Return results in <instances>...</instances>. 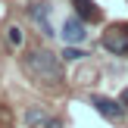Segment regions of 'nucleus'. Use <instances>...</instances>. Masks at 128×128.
Listing matches in <instances>:
<instances>
[{
	"instance_id": "f257e3e1",
	"label": "nucleus",
	"mask_w": 128,
	"mask_h": 128,
	"mask_svg": "<svg viewBox=\"0 0 128 128\" xmlns=\"http://www.w3.org/2000/svg\"><path fill=\"white\" fill-rule=\"evenodd\" d=\"M25 72L34 81H47V84H56L62 78V56H56L53 50H28L22 56Z\"/></svg>"
},
{
	"instance_id": "f03ea898",
	"label": "nucleus",
	"mask_w": 128,
	"mask_h": 128,
	"mask_svg": "<svg viewBox=\"0 0 128 128\" xmlns=\"http://www.w3.org/2000/svg\"><path fill=\"white\" fill-rule=\"evenodd\" d=\"M103 47L110 50V53L122 56L128 53V25H112V28L103 31Z\"/></svg>"
},
{
	"instance_id": "7ed1b4c3",
	"label": "nucleus",
	"mask_w": 128,
	"mask_h": 128,
	"mask_svg": "<svg viewBox=\"0 0 128 128\" xmlns=\"http://www.w3.org/2000/svg\"><path fill=\"white\" fill-rule=\"evenodd\" d=\"M91 106L103 119H110V122H119V119L125 116V106L122 103H116V100H110V97H100V94H91Z\"/></svg>"
},
{
	"instance_id": "20e7f679",
	"label": "nucleus",
	"mask_w": 128,
	"mask_h": 128,
	"mask_svg": "<svg viewBox=\"0 0 128 128\" xmlns=\"http://www.w3.org/2000/svg\"><path fill=\"white\" fill-rule=\"evenodd\" d=\"M60 34H62V41H66V44H81V41L88 38V31H84V19H78V16H69L66 22H62Z\"/></svg>"
},
{
	"instance_id": "39448f33",
	"label": "nucleus",
	"mask_w": 128,
	"mask_h": 128,
	"mask_svg": "<svg viewBox=\"0 0 128 128\" xmlns=\"http://www.w3.org/2000/svg\"><path fill=\"white\" fill-rule=\"evenodd\" d=\"M25 125L28 128H62L60 119H53L50 112H44L41 106H31V110H25Z\"/></svg>"
},
{
	"instance_id": "423d86ee",
	"label": "nucleus",
	"mask_w": 128,
	"mask_h": 128,
	"mask_svg": "<svg viewBox=\"0 0 128 128\" xmlns=\"http://www.w3.org/2000/svg\"><path fill=\"white\" fill-rule=\"evenodd\" d=\"M50 10H53L50 3H34V6H28V16L41 25V31H44L47 38H53L56 31H53V25H50Z\"/></svg>"
},
{
	"instance_id": "0eeeda50",
	"label": "nucleus",
	"mask_w": 128,
	"mask_h": 128,
	"mask_svg": "<svg viewBox=\"0 0 128 128\" xmlns=\"http://www.w3.org/2000/svg\"><path fill=\"white\" fill-rule=\"evenodd\" d=\"M72 6L78 12V19H84V22H100L103 19V12H100V6L94 0H72Z\"/></svg>"
},
{
	"instance_id": "6e6552de",
	"label": "nucleus",
	"mask_w": 128,
	"mask_h": 128,
	"mask_svg": "<svg viewBox=\"0 0 128 128\" xmlns=\"http://www.w3.org/2000/svg\"><path fill=\"white\" fill-rule=\"evenodd\" d=\"M81 56H88V53H84V50H78V47H72V44L62 47V60H66V62H75V60H81Z\"/></svg>"
},
{
	"instance_id": "1a4fd4ad",
	"label": "nucleus",
	"mask_w": 128,
	"mask_h": 128,
	"mask_svg": "<svg viewBox=\"0 0 128 128\" xmlns=\"http://www.w3.org/2000/svg\"><path fill=\"white\" fill-rule=\"evenodd\" d=\"M6 38H10V44H16V47H19V44H22V31H19L16 25H12V28L6 31Z\"/></svg>"
},
{
	"instance_id": "9d476101",
	"label": "nucleus",
	"mask_w": 128,
	"mask_h": 128,
	"mask_svg": "<svg viewBox=\"0 0 128 128\" xmlns=\"http://www.w3.org/2000/svg\"><path fill=\"white\" fill-rule=\"evenodd\" d=\"M119 103H122V106H125V110H128V88H125V91H122V94H119Z\"/></svg>"
}]
</instances>
